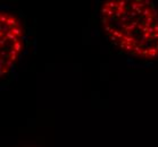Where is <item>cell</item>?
<instances>
[{
    "label": "cell",
    "mask_w": 158,
    "mask_h": 147,
    "mask_svg": "<svg viewBox=\"0 0 158 147\" xmlns=\"http://www.w3.org/2000/svg\"><path fill=\"white\" fill-rule=\"evenodd\" d=\"M101 23L111 42L137 58L158 57V11L147 0H109L101 7Z\"/></svg>",
    "instance_id": "1"
},
{
    "label": "cell",
    "mask_w": 158,
    "mask_h": 147,
    "mask_svg": "<svg viewBox=\"0 0 158 147\" xmlns=\"http://www.w3.org/2000/svg\"><path fill=\"white\" fill-rule=\"evenodd\" d=\"M23 26L9 11L0 13V75L6 76L16 65L23 48Z\"/></svg>",
    "instance_id": "2"
}]
</instances>
